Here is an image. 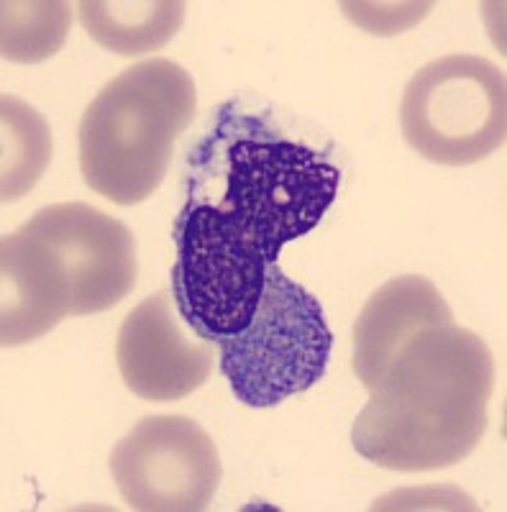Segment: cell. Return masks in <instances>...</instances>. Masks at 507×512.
<instances>
[{
  "mask_svg": "<svg viewBox=\"0 0 507 512\" xmlns=\"http://www.w3.org/2000/svg\"><path fill=\"white\" fill-rule=\"evenodd\" d=\"M490 346L456 320L428 326L392 356L351 425L356 454L390 472H436L467 459L487 431Z\"/></svg>",
  "mask_w": 507,
  "mask_h": 512,
  "instance_id": "obj_1",
  "label": "cell"
},
{
  "mask_svg": "<svg viewBox=\"0 0 507 512\" xmlns=\"http://www.w3.org/2000/svg\"><path fill=\"white\" fill-rule=\"evenodd\" d=\"M195 108L193 75L182 64L152 57L123 70L82 113L85 185L121 208L152 198Z\"/></svg>",
  "mask_w": 507,
  "mask_h": 512,
  "instance_id": "obj_2",
  "label": "cell"
},
{
  "mask_svg": "<svg viewBox=\"0 0 507 512\" xmlns=\"http://www.w3.org/2000/svg\"><path fill=\"white\" fill-rule=\"evenodd\" d=\"M223 146V195L218 203L251 239L264 246L269 262H277L282 246L313 231L336 203L341 172L310 146L272 134L267 123L251 118V134ZM249 128V118H246Z\"/></svg>",
  "mask_w": 507,
  "mask_h": 512,
  "instance_id": "obj_3",
  "label": "cell"
},
{
  "mask_svg": "<svg viewBox=\"0 0 507 512\" xmlns=\"http://www.w3.org/2000/svg\"><path fill=\"white\" fill-rule=\"evenodd\" d=\"M221 372L249 408H274L308 392L326 374L333 333L318 297L272 262L249 326L218 341Z\"/></svg>",
  "mask_w": 507,
  "mask_h": 512,
  "instance_id": "obj_4",
  "label": "cell"
},
{
  "mask_svg": "<svg viewBox=\"0 0 507 512\" xmlns=\"http://www.w3.org/2000/svg\"><path fill=\"white\" fill-rule=\"evenodd\" d=\"M172 297L185 323L218 344L251 323L262 303L264 246L221 208L190 200L175 221Z\"/></svg>",
  "mask_w": 507,
  "mask_h": 512,
  "instance_id": "obj_5",
  "label": "cell"
},
{
  "mask_svg": "<svg viewBox=\"0 0 507 512\" xmlns=\"http://www.w3.org/2000/svg\"><path fill=\"white\" fill-rule=\"evenodd\" d=\"M400 128L410 149L428 162H482L507 139L505 72L477 54L433 59L405 85Z\"/></svg>",
  "mask_w": 507,
  "mask_h": 512,
  "instance_id": "obj_6",
  "label": "cell"
},
{
  "mask_svg": "<svg viewBox=\"0 0 507 512\" xmlns=\"http://www.w3.org/2000/svg\"><path fill=\"white\" fill-rule=\"evenodd\" d=\"M113 482L129 510H208L223 479L218 448L185 415H149L111 451Z\"/></svg>",
  "mask_w": 507,
  "mask_h": 512,
  "instance_id": "obj_7",
  "label": "cell"
},
{
  "mask_svg": "<svg viewBox=\"0 0 507 512\" xmlns=\"http://www.w3.org/2000/svg\"><path fill=\"white\" fill-rule=\"evenodd\" d=\"M21 231L65 287L72 315L111 310L136 285L139 259L129 226L88 203L36 210Z\"/></svg>",
  "mask_w": 507,
  "mask_h": 512,
  "instance_id": "obj_8",
  "label": "cell"
},
{
  "mask_svg": "<svg viewBox=\"0 0 507 512\" xmlns=\"http://www.w3.org/2000/svg\"><path fill=\"white\" fill-rule=\"evenodd\" d=\"M116 361L123 384L136 397L175 402L208 382L213 344L187 326L175 297L157 292L123 318Z\"/></svg>",
  "mask_w": 507,
  "mask_h": 512,
  "instance_id": "obj_9",
  "label": "cell"
},
{
  "mask_svg": "<svg viewBox=\"0 0 507 512\" xmlns=\"http://www.w3.org/2000/svg\"><path fill=\"white\" fill-rule=\"evenodd\" d=\"M454 320L446 297L428 277L403 274L377 287L354 326V369L364 390H374L397 349L418 331Z\"/></svg>",
  "mask_w": 507,
  "mask_h": 512,
  "instance_id": "obj_10",
  "label": "cell"
},
{
  "mask_svg": "<svg viewBox=\"0 0 507 512\" xmlns=\"http://www.w3.org/2000/svg\"><path fill=\"white\" fill-rule=\"evenodd\" d=\"M65 287L18 228L0 241V346L13 349L47 336L70 318Z\"/></svg>",
  "mask_w": 507,
  "mask_h": 512,
  "instance_id": "obj_11",
  "label": "cell"
},
{
  "mask_svg": "<svg viewBox=\"0 0 507 512\" xmlns=\"http://www.w3.org/2000/svg\"><path fill=\"white\" fill-rule=\"evenodd\" d=\"M82 29L108 52L141 57L175 39L185 21L180 0H80Z\"/></svg>",
  "mask_w": 507,
  "mask_h": 512,
  "instance_id": "obj_12",
  "label": "cell"
},
{
  "mask_svg": "<svg viewBox=\"0 0 507 512\" xmlns=\"http://www.w3.org/2000/svg\"><path fill=\"white\" fill-rule=\"evenodd\" d=\"M0 126V200L13 203L47 172L52 162V128L34 105L8 93L0 100Z\"/></svg>",
  "mask_w": 507,
  "mask_h": 512,
  "instance_id": "obj_13",
  "label": "cell"
},
{
  "mask_svg": "<svg viewBox=\"0 0 507 512\" xmlns=\"http://www.w3.org/2000/svg\"><path fill=\"white\" fill-rule=\"evenodd\" d=\"M0 54L8 62L36 64L65 47L72 26L70 3L24 0L0 3Z\"/></svg>",
  "mask_w": 507,
  "mask_h": 512,
  "instance_id": "obj_14",
  "label": "cell"
},
{
  "mask_svg": "<svg viewBox=\"0 0 507 512\" xmlns=\"http://www.w3.org/2000/svg\"><path fill=\"white\" fill-rule=\"evenodd\" d=\"M346 16L369 34H403L426 18L433 3H341Z\"/></svg>",
  "mask_w": 507,
  "mask_h": 512,
  "instance_id": "obj_15",
  "label": "cell"
}]
</instances>
